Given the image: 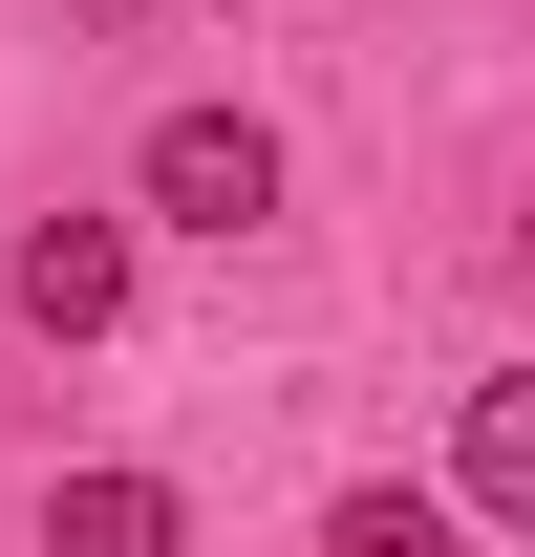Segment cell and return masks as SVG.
<instances>
[{
    "label": "cell",
    "mask_w": 535,
    "mask_h": 557,
    "mask_svg": "<svg viewBox=\"0 0 535 557\" xmlns=\"http://www.w3.org/2000/svg\"><path fill=\"white\" fill-rule=\"evenodd\" d=\"M150 214H172V236H258L278 214V129L258 108H172V129H150Z\"/></svg>",
    "instance_id": "cell-1"
},
{
    "label": "cell",
    "mask_w": 535,
    "mask_h": 557,
    "mask_svg": "<svg viewBox=\"0 0 535 557\" xmlns=\"http://www.w3.org/2000/svg\"><path fill=\"white\" fill-rule=\"evenodd\" d=\"M0 300H22L43 344H108V322H129V214H43V236H22V278H0Z\"/></svg>",
    "instance_id": "cell-2"
},
{
    "label": "cell",
    "mask_w": 535,
    "mask_h": 557,
    "mask_svg": "<svg viewBox=\"0 0 535 557\" xmlns=\"http://www.w3.org/2000/svg\"><path fill=\"white\" fill-rule=\"evenodd\" d=\"M43 557H194V515H172V472H65L43 493Z\"/></svg>",
    "instance_id": "cell-3"
},
{
    "label": "cell",
    "mask_w": 535,
    "mask_h": 557,
    "mask_svg": "<svg viewBox=\"0 0 535 557\" xmlns=\"http://www.w3.org/2000/svg\"><path fill=\"white\" fill-rule=\"evenodd\" d=\"M471 515H535V364L471 386Z\"/></svg>",
    "instance_id": "cell-4"
},
{
    "label": "cell",
    "mask_w": 535,
    "mask_h": 557,
    "mask_svg": "<svg viewBox=\"0 0 535 557\" xmlns=\"http://www.w3.org/2000/svg\"><path fill=\"white\" fill-rule=\"evenodd\" d=\"M322 557H471V536H450V493H343Z\"/></svg>",
    "instance_id": "cell-5"
},
{
    "label": "cell",
    "mask_w": 535,
    "mask_h": 557,
    "mask_svg": "<svg viewBox=\"0 0 535 557\" xmlns=\"http://www.w3.org/2000/svg\"><path fill=\"white\" fill-rule=\"evenodd\" d=\"M514 258H535V194H514Z\"/></svg>",
    "instance_id": "cell-6"
}]
</instances>
